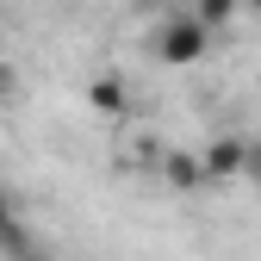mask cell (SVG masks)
<instances>
[{"label": "cell", "mask_w": 261, "mask_h": 261, "mask_svg": "<svg viewBox=\"0 0 261 261\" xmlns=\"http://www.w3.org/2000/svg\"><path fill=\"white\" fill-rule=\"evenodd\" d=\"M237 7H243V0H199V7H193V19H199L205 31H224V25L237 19Z\"/></svg>", "instance_id": "obj_5"}, {"label": "cell", "mask_w": 261, "mask_h": 261, "mask_svg": "<svg viewBox=\"0 0 261 261\" xmlns=\"http://www.w3.org/2000/svg\"><path fill=\"white\" fill-rule=\"evenodd\" d=\"M87 100L100 106V112H112V118H124V112H130V93H124V81H118V75H93Z\"/></svg>", "instance_id": "obj_3"}, {"label": "cell", "mask_w": 261, "mask_h": 261, "mask_svg": "<svg viewBox=\"0 0 261 261\" xmlns=\"http://www.w3.org/2000/svg\"><path fill=\"white\" fill-rule=\"evenodd\" d=\"M162 174H168L174 187H205V162H199V155H187V149H174L168 162H162Z\"/></svg>", "instance_id": "obj_4"}, {"label": "cell", "mask_w": 261, "mask_h": 261, "mask_svg": "<svg viewBox=\"0 0 261 261\" xmlns=\"http://www.w3.org/2000/svg\"><path fill=\"white\" fill-rule=\"evenodd\" d=\"M249 7H255V13H261V0H249Z\"/></svg>", "instance_id": "obj_8"}, {"label": "cell", "mask_w": 261, "mask_h": 261, "mask_svg": "<svg viewBox=\"0 0 261 261\" xmlns=\"http://www.w3.org/2000/svg\"><path fill=\"white\" fill-rule=\"evenodd\" d=\"M205 44H212V31H205L199 19H168V25H162V38H155V56L174 62V69H187V62L205 56Z\"/></svg>", "instance_id": "obj_1"}, {"label": "cell", "mask_w": 261, "mask_h": 261, "mask_svg": "<svg viewBox=\"0 0 261 261\" xmlns=\"http://www.w3.org/2000/svg\"><path fill=\"white\" fill-rule=\"evenodd\" d=\"M7 81H13V75H7V69H0V93H7Z\"/></svg>", "instance_id": "obj_7"}, {"label": "cell", "mask_w": 261, "mask_h": 261, "mask_svg": "<svg viewBox=\"0 0 261 261\" xmlns=\"http://www.w3.org/2000/svg\"><path fill=\"white\" fill-rule=\"evenodd\" d=\"M13 230H19V224H13V205H7V193H0V243H7Z\"/></svg>", "instance_id": "obj_6"}, {"label": "cell", "mask_w": 261, "mask_h": 261, "mask_svg": "<svg viewBox=\"0 0 261 261\" xmlns=\"http://www.w3.org/2000/svg\"><path fill=\"white\" fill-rule=\"evenodd\" d=\"M199 162H205V187H224V180L249 174V143H237V137H212Z\"/></svg>", "instance_id": "obj_2"}]
</instances>
